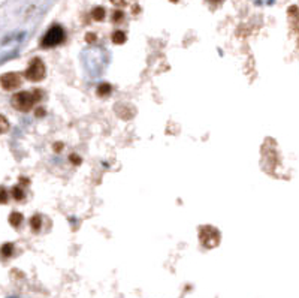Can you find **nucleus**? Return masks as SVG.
<instances>
[{
    "mask_svg": "<svg viewBox=\"0 0 299 298\" xmlns=\"http://www.w3.org/2000/svg\"><path fill=\"white\" fill-rule=\"evenodd\" d=\"M42 99V90H31V92H20L12 98V106L23 113H27L33 108L36 102Z\"/></svg>",
    "mask_w": 299,
    "mask_h": 298,
    "instance_id": "f257e3e1",
    "label": "nucleus"
},
{
    "mask_svg": "<svg viewBox=\"0 0 299 298\" xmlns=\"http://www.w3.org/2000/svg\"><path fill=\"white\" fill-rule=\"evenodd\" d=\"M199 240H201L204 247L212 249L220 243V232H218L217 228H214L211 225L201 227L199 228Z\"/></svg>",
    "mask_w": 299,
    "mask_h": 298,
    "instance_id": "f03ea898",
    "label": "nucleus"
},
{
    "mask_svg": "<svg viewBox=\"0 0 299 298\" xmlns=\"http://www.w3.org/2000/svg\"><path fill=\"white\" fill-rule=\"evenodd\" d=\"M64 41V30L60 26H53L42 38L41 44L44 48H53Z\"/></svg>",
    "mask_w": 299,
    "mask_h": 298,
    "instance_id": "7ed1b4c3",
    "label": "nucleus"
},
{
    "mask_svg": "<svg viewBox=\"0 0 299 298\" xmlns=\"http://www.w3.org/2000/svg\"><path fill=\"white\" fill-rule=\"evenodd\" d=\"M45 65L41 59H33L29 63V67L26 69V78L30 81H42L45 78Z\"/></svg>",
    "mask_w": 299,
    "mask_h": 298,
    "instance_id": "20e7f679",
    "label": "nucleus"
},
{
    "mask_svg": "<svg viewBox=\"0 0 299 298\" xmlns=\"http://www.w3.org/2000/svg\"><path fill=\"white\" fill-rule=\"evenodd\" d=\"M0 84L5 90H15L21 86V77L15 72H8L0 77Z\"/></svg>",
    "mask_w": 299,
    "mask_h": 298,
    "instance_id": "39448f33",
    "label": "nucleus"
},
{
    "mask_svg": "<svg viewBox=\"0 0 299 298\" xmlns=\"http://www.w3.org/2000/svg\"><path fill=\"white\" fill-rule=\"evenodd\" d=\"M23 220H24V217H23V214L18 213V211H14V213L9 216V223H11L14 228H20L21 223H23Z\"/></svg>",
    "mask_w": 299,
    "mask_h": 298,
    "instance_id": "423d86ee",
    "label": "nucleus"
},
{
    "mask_svg": "<svg viewBox=\"0 0 299 298\" xmlns=\"http://www.w3.org/2000/svg\"><path fill=\"white\" fill-rule=\"evenodd\" d=\"M112 42L117 44V45L124 44L126 42V33L121 30H116L114 33H112Z\"/></svg>",
    "mask_w": 299,
    "mask_h": 298,
    "instance_id": "0eeeda50",
    "label": "nucleus"
},
{
    "mask_svg": "<svg viewBox=\"0 0 299 298\" xmlns=\"http://www.w3.org/2000/svg\"><path fill=\"white\" fill-rule=\"evenodd\" d=\"M41 223H42V217L37 216V214H34V216L30 219V227H31V230H33L34 232H37V231L41 230Z\"/></svg>",
    "mask_w": 299,
    "mask_h": 298,
    "instance_id": "6e6552de",
    "label": "nucleus"
},
{
    "mask_svg": "<svg viewBox=\"0 0 299 298\" xmlns=\"http://www.w3.org/2000/svg\"><path fill=\"white\" fill-rule=\"evenodd\" d=\"M91 17H93V20H96V21H102V20L105 18V9H103L102 6L94 8L93 12H91Z\"/></svg>",
    "mask_w": 299,
    "mask_h": 298,
    "instance_id": "1a4fd4ad",
    "label": "nucleus"
},
{
    "mask_svg": "<svg viewBox=\"0 0 299 298\" xmlns=\"http://www.w3.org/2000/svg\"><path fill=\"white\" fill-rule=\"evenodd\" d=\"M111 92H112V87L108 83H103V84H100L97 87V95L99 96H108V95H111Z\"/></svg>",
    "mask_w": 299,
    "mask_h": 298,
    "instance_id": "9d476101",
    "label": "nucleus"
},
{
    "mask_svg": "<svg viewBox=\"0 0 299 298\" xmlns=\"http://www.w3.org/2000/svg\"><path fill=\"white\" fill-rule=\"evenodd\" d=\"M12 197H14V199H17V201H23L24 197H26L23 188H20V186H15V188H12Z\"/></svg>",
    "mask_w": 299,
    "mask_h": 298,
    "instance_id": "9b49d317",
    "label": "nucleus"
},
{
    "mask_svg": "<svg viewBox=\"0 0 299 298\" xmlns=\"http://www.w3.org/2000/svg\"><path fill=\"white\" fill-rule=\"evenodd\" d=\"M2 256H5V258H9L11 255H12V252H14V244H11V243H6V244H3L2 246Z\"/></svg>",
    "mask_w": 299,
    "mask_h": 298,
    "instance_id": "f8f14e48",
    "label": "nucleus"
},
{
    "mask_svg": "<svg viewBox=\"0 0 299 298\" xmlns=\"http://www.w3.org/2000/svg\"><path fill=\"white\" fill-rule=\"evenodd\" d=\"M9 131V122L5 116L0 114V133H6Z\"/></svg>",
    "mask_w": 299,
    "mask_h": 298,
    "instance_id": "ddd939ff",
    "label": "nucleus"
},
{
    "mask_svg": "<svg viewBox=\"0 0 299 298\" xmlns=\"http://www.w3.org/2000/svg\"><path fill=\"white\" fill-rule=\"evenodd\" d=\"M123 18H124V14L121 11H116L114 15H112V20H114V23H120V21H123Z\"/></svg>",
    "mask_w": 299,
    "mask_h": 298,
    "instance_id": "4468645a",
    "label": "nucleus"
},
{
    "mask_svg": "<svg viewBox=\"0 0 299 298\" xmlns=\"http://www.w3.org/2000/svg\"><path fill=\"white\" fill-rule=\"evenodd\" d=\"M8 202V194L3 188H0V204H6Z\"/></svg>",
    "mask_w": 299,
    "mask_h": 298,
    "instance_id": "2eb2a0df",
    "label": "nucleus"
},
{
    "mask_svg": "<svg viewBox=\"0 0 299 298\" xmlns=\"http://www.w3.org/2000/svg\"><path fill=\"white\" fill-rule=\"evenodd\" d=\"M69 159H70V162H72V164H75V165H80V164H81V158H80V156H77V155H70V158H69Z\"/></svg>",
    "mask_w": 299,
    "mask_h": 298,
    "instance_id": "dca6fc26",
    "label": "nucleus"
},
{
    "mask_svg": "<svg viewBox=\"0 0 299 298\" xmlns=\"http://www.w3.org/2000/svg\"><path fill=\"white\" fill-rule=\"evenodd\" d=\"M86 39H87V42H90V44H93L94 41H96V36L93 34V33H89L87 36H86Z\"/></svg>",
    "mask_w": 299,
    "mask_h": 298,
    "instance_id": "f3484780",
    "label": "nucleus"
},
{
    "mask_svg": "<svg viewBox=\"0 0 299 298\" xmlns=\"http://www.w3.org/2000/svg\"><path fill=\"white\" fill-rule=\"evenodd\" d=\"M45 114V111L42 109V108H39V109H36V116H39V117H42Z\"/></svg>",
    "mask_w": 299,
    "mask_h": 298,
    "instance_id": "a211bd4d",
    "label": "nucleus"
},
{
    "mask_svg": "<svg viewBox=\"0 0 299 298\" xmlns=\"http://www.w3.org/2000/svg\"><path fill=\"white\" fill-rule=\"evenodd\" d=\"M60 148H63V144L57 142V144L54 145V150H56V152H59V150H60Z\"/></svg>",
    "mask_w": 299,
    "mask_h": 298,
    "instance_id": "6ab92c4d",
    "label": "nucleus"
},
{
    "mask_svg": "<svg viewBox=\"0 0 299 298\" xmlns=\"http://www.w3.org/2000/svg\"><path fill=\"white\" fill-rule=\"evenodd\" d=\"M116 5H124V0H112Z\"/></svg>",
    "mask_w": 299,
    "mask_h": 298,
    "instance_id": "aec40b11",
    "label": "nucleus"
},
{
    "mask_svg": "<svg viewBox=\"0 0 299 298\" xmlns=\"http://www.w3.org/2000/svg\"><path fill=\"white\" fill-rule=\"evenodd\" d=\"M171 2H178V0H171Z\"/></svg>",
    "mask_w": 299,
    "mask_h": 298,
    "instance_id": "412c9836",
    "label": "nucleus"
}]
</instances>
